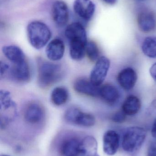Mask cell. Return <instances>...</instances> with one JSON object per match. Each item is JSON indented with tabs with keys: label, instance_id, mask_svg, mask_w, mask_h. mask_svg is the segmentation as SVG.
<instances>
[{
	"label": "cell",
	"instance_id": "d6986e66",
	"mask_svg": "<svg viewBox=\"0 0 156 156\" xmlns=\"http://www.w3.org/2000/svg\"><path fill=\"white\" fill-rule=\"evenodd\" d=\"M98 144L95 138L87 136L80 144V153L82 156H95L97 154Z\"/></svg>",
	"mask_w": 156,
	"mask_h": 156
},
{
	"label": "cell",
	"instance_id": "3957f363",
	"mask_svg": "<svg viewBox=\"0 0 156 156\" xmlns=\"http://www.w3.org/2000/svg\"><path fill=\"white\" fill-rule=\"evenodd\" d=\"M147 133L144 128L133 126L127 128L124 133L122 147L125 152L134 153L140 149L143 144Z\"/></svg>",
	"mask_w": 156,
	"mask_h": 156
},
{
	"label": "cell",
	"instance_id": "5b68a950",
	"mask_svg": "<svg viewBox=\"0 0 156 156\" xmlns=\"http://www.w3.org/2000/svg\"><path fill=\"white\" fill-rule=\"evenodd\" d=\"M111 62L107 58L100 57L92 70L90 80L94 85L100 86L104 81L110 67Z\"/></svg>",
	"mask_w": 156,
	"mask_h": 156
},
{
	"label": "cell",
	"instance_id": "9a60e30c",
	"mask_svg": "<svg viewBox=\"0 0 156 156\" xmlns=\"http://www.w3.org/2000/svg\"><path fill=\"white\" fill-rule=\"evenodd\" d=\"M10 71L13 78L20 82L29 81L31 77L30 68L26 60L22 63L14 65Z\"/></svg>",
	"mask_w": 156,
	"mask_h": 156
},
{
	"label": "cell",
	"instance_id": "ac0fdd59",
	"mask_svg": "<svg viewBox=\"0 0 156 156\" xmlns=\"http://www.w3.org/2000/svg\"><path fill=\"white\" fill-rule=\"evenodd\" d=\"M80 141L76 138L67 139L63 142L60 147L61 156H79Z\"/></svg>",
	"mask_w": 156,
	"mask_h": 156
},
{
	"label": "cell",
	"instance_id": "f1b7e54d",
	"mask_svg": "<svg viewBox=\"0 0 156 156\" xmlns=\"http://www.w3.org/2000/svg\"><path fill=\"white\" fill-rule=\"evenodd\" d=\"M103 1L105 2L106 3L112 5L115 4L116 3L117 0H103Z\"/></svg>",
	"mask_w": 156,
	"mask_h": 156
},
{
	"label": "cell",
	"instance_id": "ffe728a7",
	"mask_svg": "<svg viewBox=\"0 0 156 156\" xmlns=\"http://www.w3.org/2000/svg\"><path fill=\"white\" fill-rule=\"evenodd\" d=\"M141 107L140 99L134 95H130L125 99L122 106L123 112L127 115H133L137 114Z\"/></svg>",
	"mask_w": 156,
	"mask_h": 156
},
{
	"label": "cell",
	"instance_id": "603a6c76",
	"mask_svg": "<svg viewBox=\"0 0 156 156\" xmlns=\"http://www.w3.org/2000/svg\"><path fill=\"white\" fill-rule=\"evenodd\" d=\"M86 54L89 59L93 62L97 61L100 58V50L96 43L88 42L86 46Z\"/></svg>",
	"mask_w": 156,
	"mask_h": 156
},
{
	"label": "cell",
	"instance_id": "83f0119b",
	"mask_svg": "<svg viewBox=\"0 0 156 156\" xmlns=\"http://www.w3.org/2000/svg\"><path fill=\"white\" fill-rule=\"evenodd\" d=\"M151 133H152V135L153 137L156 139V119L155 120L153 126H152Z\"/></svg>",
	"mask_w": 156,
	"mask_h": 156
},
{
	"label": "cell",
	"instance_id": "30bf717a",
	"mask_svg": "<svg viewBox=\"0 0 156 156\" xmlns=\"http://www.w3.org/2000/svg\"><path fill=\"white\" fill-rule=\"evenodd\" d=\"M120 144V136L115 131L109 130L103 136V150L108 155L115 154L118 151Z\"/></svg>",
	"mask_w": 156,
	"mask_h": 156
},
{
	"label": "cell",
	"instance_id": "7402d4cb",
	"mask_svg": "<svg viewBox=\"0 0 156 156\" xmlns=\"http://www.w3.org/2000/svg\"><path fill=\"white\" fill-rule=\"evenodd\" d=\"M142 51L150 58H156V37H146L142 44Z\"/></svg>",
	"mask_w": 156,
	"mask_h": 156
},
{
	"label": "cell",
	"instance_id": "7c38bea8",
	"mask_svg": "<svg viewBox=\"0 0 156 156\" xmlns=\"http://www.w3.org/2000/svg\"><path fill=\"white\" fill-rule=\"evenodd\" d=\"M65 50V44L63 41L61 39L56 38L50 41L47 46L46 55L51 61H59L63 58Z\"/></svg>",
	"mask_w": 156,
	"mask_h": 156
},
{
	"label": "cell",
	"instance_id": "277c9868",
	"mask_svg": "<svg viewBox=\"0 0 156 156\" xmlns=\"http://www.w3.org/2000/svg\"><path fill=\"white\" fill-rule=\"evenodd\" d=\"M64 118L67 122L82 127H91L95 123V117L93 115L83 112L76 107L68 109L65 112Z\"/></svg>",
	"mask_w": 156,
	"mask_h": 156
},
{
	"label": "cell",
	"instance_id": "4316f807",
	"mask_svg": "<svg viewBox=\"0 0 156 156\" xmlns=\"http://www.w3.org/2000/svg\"><path fill=\"white\" fill-rule=\"evenodd\" d=\"M150 73L151 76L156 82V63L153 65L150 69Z\"/></svg>",
	"mask_w": 156,
	"mask_h": 156
},
{
	"label": "cell",
	"instance_id": "cb8c5ba5",
	"mask_svg": "<svg viewBox=\"0 0 156 156\" xmlns=\"http://www.w3.org/2000/svg\"><path fill=\"white\" fill-rule=\"evenodd\" d=\"M126 115V114L122 110L114 113L112 116L111 120L114 122L121 123L125 121Z\"/></svg>",
	"mask_w": 156,
	"mask_h": 156
},
{
	"label": "cell",
	"instance_id": "4fadbf2b",
	"mask_svg": "<svg viewBox=\"0 0 156 156\" xmlns=\"http://www.w3.org/2000/svg\"><path fill=\"white\" fill-rule=\"evenodd\" d=\"M117 80L122 88L126 90H130L134 88L136 83L137 74L132 68H126L119 73Z\"/></svg>",
	"mask_w": 156,
	"mask_h": 156
},
{
	"label": "cell",
	"instance_id": "8fae6325",
	"mask_svg": "<svg viewBox=\"0 0 156 156\" xmlns=\"http://www.w3.org/2000/svg\"><path fill=\"white\" fill-rule=\"evenodd\" d=\"M138 27L143 33H150L156 27V20L154 15L148 11H141L137 16Z\"/></svg>",
	"mask_w": 156,
	"mask_h": 156
},
{
	"label": "cell",
	"instance_id": "484cf974",
	"mask_svg": "<svg viewBox=\"0 0 156 156\" xmlns=\"http://www.w3.org/2000/svg\"><path fill=\"white\" fill-rule=\"evenodd\" d=\"M10 69L9 66L8 65L5 63L1 62V75L2 76L5 73L7 72Z\"/></svg>",
	"mask_w": 156,
	"mask_h": 156
},
{
	"label": "cell",
	"instance_id": "f546056e",
	"mask_svg": "<svg viewBox=\"0 0 156 156\" xmlns=\"http://www.w3.org/2000/svg\"><path fill=\"white\" fill-rule=\"evenodd\" d=\"M9 156L6 155H2V156Z\"/></svg>",
	"mask_w": 156,
	"mask_h": 156
},
{
	"label": "cell",
	"instance_id": "44dd1931",
	"mask_svg": "<svg viewBox=\"0 0 156 156\" xmlns=\"http://www.w3.org/2000/svg\"><path fill=\"white\" fill-rule=\"evenodd\" d=\"M50 98L52 103L55 105L57 106L63 105L68 100V91L64 87H56L52 90Z\"/></svg>",
	"mask_w": 156,
	"mask_h": 156
},
{
	"label": "cell",
	"instance_id": "9c48e42d",
	"mask_svg": "<svg viewBox=\"0 0 156 156\" xmlns=\"http://www.w3.org/2000/svg\"><path fill=\"white\" fill-rule=\"evenodd\" d=\"M74 90L81 94L91 97L100 96V86L93 84L91 81L81 78L76 80L73 84Z\"/></svg>",
	"mask_w": 156,
	"mask_h": 156
},
{
	"label": "cell",
	"instance_id": "d4e9b609",
	"mask_svg": "<svg viewBox=\"0 0 156 156\" xmlns=\"http://www.w3.org/2000/svg\"><path fill=\"white\" fill-rule=\"evenodd\" d=\"M147 156H156V142L150 143L147 149Z\"/></svg>",
	"mask_w": 156,
	"mask_h": 156
},
{
	"label": "cell",
	"instance_id": "6da1fadb",
	"mask_svg": "<svg viewBox=\"0 0 156 156\" xmlns=\"http://www.w3.org/2000/svg\"><path fill=\"white\" fill-rule=\"evenodd\" d=\"M27 34L30 44L36 49L43 48L50 40L51 32L43 22L33 21L27 27Z\"/></svg>",
	"mask_w": 156,
	"mask_h": 156
},
{
	"label": "cell",
	"instance_id": "8992f818",
	"mask_svg": "<svg viewBox=\"0 0 156 156\" xmlns=\"http://www.w3.org/2000/svg\"><path fill=\"white\" fill-rule=\"evenodd\" d=\"M65 35L70 43H88L86 30L80 23L75 22L68 26L65 30Z\"/></svg>",
	"mask_w": 156,
	"mask_h": 156
},
{
	"label": "cell",
	"instance_id": "52a82bcc",
	"mask_svg": "<svg viewBox=\"0 0 156 156\" xmlns=\"http://www.w3.org/2000/svg\"><path fill=\"white\" fill-rule=\"evenodd\" d=\"M52 17L58 26L63 27L67 23L69 19V12L67 4L62 1H56L52 8Z\"/></svg>",
	"mask_w": 156,
	"mask_h": 156
},
{
	"label": "cell",
	"instance_id": "ba28073f",
	"mask_svg": "<svg viewBox=\"0 0 156 156\" xmlns=\"http://www.w3.org/2000/svg\"><path fill=\"white\" fill-rule=\"evenodd\" d=\"M73 9L76 14L86 21L90 20L95 11V5L91 0H75Z\"/></svg>",
	"mask_w": 156,
	"mask_h": 156
},
{
	"label": "cell",
	"instance_id": "e0dca14e",
	"mask_svg": "<svg viewBox=\"0 0 156 156\" xmlns=\"http://www.w3.org/2000/svg\"><path fill=\"white\" fill-rule=\"evenodd\" d=\"M5 56L14 65L26 61L25 56L22 49L15 45L5 46L2 49Z\"/></svg>",
	"mask_w": 156,
	"mask_h": 156
},
{
	"label": "cell",
	"instance_id": "2e32d148",
	"mask_svg": "<svg viewBox=\"0 0 156 156\" xmlns=\"http://www.w3.org/2000/svg\"><path fill=\"white\" fill-rule=\"evenodd\" d=\"M100 96L106 103L112 105L118 102L120 92L114 85L107 83L100 88Z\"/></svg>",
	"mask_w": 156,
	"mask_h": 156
},
{
	"label": "cell",
	"instance_id": "7a4b0ae2",
	"mask_svg": "<svg viewBox=\"0 0 156 156\" xmlns=\"http://www.w3.org/2000/svg\"><path fill=\"white\" fill-rule=\"evenodd\" d=\"M62 69L59 65L40 60L38 63V84L42 88L53 85L61 78Z\"/></svg>",
	"mask_w": 156,
	"mask_h": 156
},
{
	"label": "cell",
	"instance_id": "5bb4252c",
	"mask_svg": "<svg viewBox=\"0 0 156 156\" xmlns=\"http://www.w3.org/2000/svg\"><path fill=\"white\" fill-rule=\"evenodd\" d=\"M24 116L27 122L32 124L38 123L44 118V108L37 103L29 104L26 108Z\"/></svg>",
	"mask_w": 156,
	"mask_h": 156
}]
</instances>
